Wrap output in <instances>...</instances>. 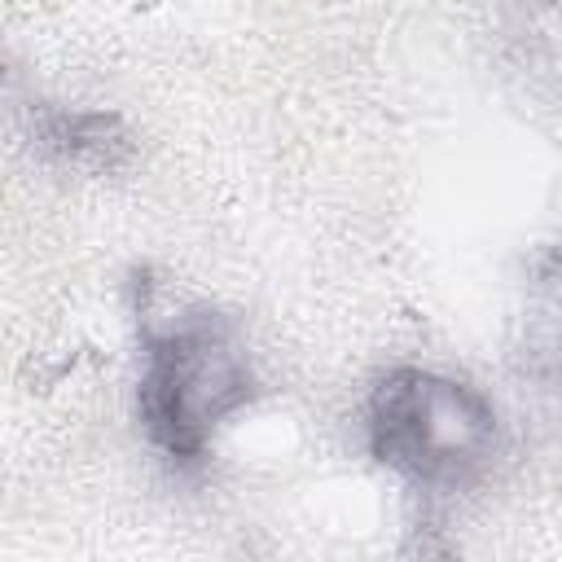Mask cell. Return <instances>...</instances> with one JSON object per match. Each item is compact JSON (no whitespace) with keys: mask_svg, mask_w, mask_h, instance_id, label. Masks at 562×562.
Listing matches in <instances>:
<instances>
[{"mask_svg":"<svg viewBox=\"0 0 562 562\" xmlns=\"http://www.w3.org/2000/svg\"><path fill=\"white\" fill-rule=\"evenodd\" d=\"M259 395V378L237 325L211 307H180L140 334L136 426L145 443L193 470L215 435Z\"/></svg>","mask_w":562,"mask_h":562,"instance_id":"obj_1","label":"cell"},{"mask_svg":"<svg viewBox=\"0 0 562 562\" xmlns=\"http://www.w3.org/2000/svg\"><path fill=\"white\" fill-rule=\"evenodd\" d=\"M35 136L53 158H61L70 167H97V171L119 167L132 149V136L123 132V123L114 114L75 110V105L44 110L40 123H35Z\"/></svg>","mask_w":562,"mask_h":562,"instance_id":"obj_3","label":"cell"},{"mask_svg":"<svg viewBox=\"0 0 562 562\" xmlns=\"http://www.w3.org/2000/svg\"><path fill=\"white\" fill-rule=\"evenodd\" d=\"M369 457L422 492H461L501 457V408L474 382L430 369L391 364L364 395L360 413Z\"/></svg>","mask_w":562,"mask_h":562,"instance_id":"obj_2","label":"cell"}]
</instances>
